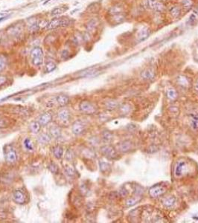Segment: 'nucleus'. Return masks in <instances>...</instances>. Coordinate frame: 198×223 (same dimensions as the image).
<instances>
[{"instance_id":"f8f14e48","label":"nucleus","mask_w":198,"mask_h":223,"mask_svg":"<svg viewBox=\"0 0 198 223\" xmlns=\"http://www.w3.org/2000/svg\"><path fill=\"white\" fill-rule=\"evenodd\" d=\"M101 151L103 154L108 159H114L116 155V151L113 147L110 146H104L101 148Z\"/></svg>"},{"instance_id":"7ed1b4c3","label":"nucleus","mask_w":198,"mask_h":223,"mask_svg":"<svg viewBox=\"0 0 198 223\" xmlns=\"http://www.w3.org/2000/svg\"><path fill=\"white\" fill-rule=\"evenodd\" d=\"M188 172V165L185 160L177 161L175 165L174 174L177 177H182Z\"/></svg>"},{"instance_id":"c9c22d12","label":"nucleus","mask_w":198,"mask_h":223,"mask_svg":"<svg viewBox=\"0 0 198 223\" xmlns=\"http://www.w3.org/2000/svg\"><path fill=\"white\" fill-rule=\"evenodd\" d=\"M5 60L2 57H0V71H2V70H3L5 68Z\"/></svg>"},{"instance_id":"7c9ffc66","label":"nucleus","mask_w":198,"mask_h":223,"mask_svg":"<svg viewBox=\"0 0 198 223\" xmlns=\"http://www.w3.org/2000/svg\"><path fill=\"white\" fill-rule=\"evenodd\" d=\"M49 169L52 173H55V174H57V173L59 172V168L57 167V165H56L55 163H51L50 165H49Z\"/></svg>"},{"instance_id":"6e6552de","label":"nucleus","mask_w":198,"mask_h":223,"mask_svg":"<svg viewBox=\"0 0 198 223\" xmlns=\"http://www.w3.org/2000/svg\"><path fill=\"white\" fill-rule=\"evenodd\" d=\"M85 124L81 120L76 121L74 124H72V133L75 135H81L84 132L85 130Z\"/></svg>"},{"instance_id":"b1692460","label":"nucleus","mask_w":198,"mask_h":223,"mask_svg":"<svg viewBox=\"0 0 198 223\" xmlns=\"http://www.w3.org/2000/svg\"><path fill=\"white\" fill-rule=\"evenodd\" d=\"M110 14L114 16L119 15L122 13V8L120 7V6H114V7H113L110 9Z\"/></svg>"},{"instance_id":"72a5a7b5","label":"nucleus","mask_w":198,"mask_h":223,"mask_svg":"<svg viewBox=\"0 0 198 223\" xmlns=\"http://www.w3.org/2000/svg\"><path fill=\"white\" fill-rule=\"evenodd\" d=\"M117 106V103L115 101H108L107 103V108H109V109H114L116 106Z\"/></svg>"},{"instance_id":"4c0bfd02","label":"nucleus","mask_w":198,"mask_h":223,"mask_svg":"<svg viewBox=\"0 0 198 223\" xmlns=\"http://www.w3.org/2000/svg\"><path fill=\"white\" fill-rule=\"evenodd\" d=\"M194 89L198 92V79L197 80V81H196L195 84H194Z\"/></svg>"},{"instance_id":"f3484780","label":"nucleus","mask_w":198,"mask_h":223,"mask_svg":"<svg viewBox=\"0 0 198 223\" xmlns=\"http://www.w3.org/2000/svg\"><path fill=\"white\" fill-rule=\"evenodd\" d=\"M53 154L54 156L57 159H60L63 156V147L60 146H56L55 147L53 148Z\"/></svg>"},{"instance_id":"e433bc0d","label":"nucleus","mask_w":198,"mask_h":223,"mask_svg":"<svg viewBox=\"0 0 198 223\" xmlns=\"http://www.w3.org/2000/svg\"><path fill=\"white\" fill-rule=\"evenodd\" d=\"M6 77L5 76H0V86L4 85L6 83Z\"/></svg>"},{"instance_id":"f257e3e1","label":"nucleus","mask_w":198,"mask_h":223,"mask_svg":"<svg viewBox=\"0 0 198 223\" xmlns=\"http://www.w3.org/2000/svg\"><path fill=\"white\" fill-rule=\"evenodd\" d=\"M31 60L33 65L35 66H40L43 63V52L40 47H36L31 51Z\"/></svg>"},{"instance_id":"f704fd0d","label":"nucleus","mask_w":198,"mask_h":223,"mask_svg":"<svg viewBox=\"0 0 198 223\" xmlns=\"http://www.w3.org/2000/svg\"><path fill=\"white\" fill-rule=\"evenodd\" d=\"M73 159V153L71 150H68L66 152V159L69 162H70L71 160H72Z\"/></svg>"},{"instance_id":"2f4dec72","label":"nucleus","mask_w":198,"mask_h":223,"mask_svg":"<svg viewBox=\"0 0 198 223\" xmlns=\"http://www.w3.org/2000/svg\"><path fill=\"white\" fill-rule=\"evenodd\" d=\"M10 122L6 118H0V128H5L9 126Z\"/></svg>"},{"instance_id":"9d476101","label":"nucleus","mask_w":198,"mask_h":223,"mask_svg":"<svg viewBox=\"0 0 198 223\" xmlns=\"http://www.w3.org/2000/svg\"><path fill=\"white\" fill-rule=\"evenodd\" d=\"M165 188L163 187H162V186L155 185L150 189L149 193L151 197L156 198V197L160 196L162 194H163L165 193Z\"/></svg>"},{"instance_id":"dca6fc26","label":"nucleus","mask_w":198,"mask_h":223,"mask_svg":"<svg viewBox=\"0 0 198 223\" xmlns=\"http://www.w3.org/2000/svg\"><path fill=\"white\" fill-rule=\"evenodd\" d=\"M70 118V114L69 111L67 110L66 109H61L60 111L58 112V118L60 119V121L63 122H66L69 120Z\"/></svg>"},{"instance_id":"a211bd4d","label":"nucleus","mask_w":198,"mask_h":223,"mask_svg":"<svg viewBox=\"0 0 198 223\" xmlns=\"http://www.w3.org/2000/svg\"><path fill=\"white\" fill-rule=\"evenodd\" d=\"M41 125L38 121H33L29 125V129L33 133H38L40 130Z\"/></svg>"},{"instance_id":"a878e982","label":"nucleus","mask_w":198,"mask_h":223,"mask_svg":"<svg viewBox=\"0 0 198 223\" xmlns=\"http://www.w3.org/2000/svg\"><path fill=\"white\" fill-rule=\"evenodd\" d=\"M65 173H66L67 176H69V177H73V176L75 175V170L73 167L72 166H67L65 168Z\"/></svg>"},{"instance_id":"c85d7f7f","label":"nucleus","mask_w":198,"mask_h":223,"mask_svg":"<svg viewBox=\"0 0 198 223\" xmlns=\"http://www.w3.org/2000/svg\"><path fill=\"white\" fill-rule=\"evenodd\" d=\"M164 205H165V206L166 207H171L173 206L174 205L175 203V198L174 197H169V198L166 199L164 201Z\"/></svg>"},{"instance_id":"0eeeda50","label":"nucleus","mask_w":198,"mask_h":223,"mask_svg":"<svg viewBox=\"0 0 198 223\" xmlns=\"http://www.w3.org/2000/svg\"><path fill=\"white\" fill-rule=\"evenodd\" d=\"M13 199L17 204L22 205L26 202V196L22 190H16L13 193Z\"/></svg>"},{"instance_id":"412c9836","label":"nucleus","mask_w":198,"mask_h":223,"mask_svg":"<svg viewBox=\"0 0 198 223\" xmlns=\"http://www.w3.org/2000/svg\"><path fill=\"white\" fill-rule=\"evenodd\" d=\"M170 14L174 18H177V17H180V14H181V10H180V8L179 6H173L170 8Z\"/></svg>"},{"instance_id":"9b49d317","label":"nucleus","mask_w":198,"mask_h":223,"mask_svg":"<svg viewBox=\"0 0 198 223\" xmlns=\"http://www.w3.org/2000/svg\"><path fill=\"white\" fill-rule=\"evenodd\" d=\"M52 116L49 112H45L41 115L38 118V122L41 126H46L52 121Z\"/></svg>"},{"instance_id":"cd10ccee","label":"nucleus","mask_w":198,"mask_h":223,"mask_svg":"<svg viewBox=\"0 0 198 223\" xmlns=\"http://www.w3.org/2000/svg\"><path fill=\"white\" fill-rule=\"evenodd\" d=\"M168 98L171 100H175L177 97V93L176 90H174V89H170L168 90L167 92Z\"/></svg>"},{"instance_id":"5701e85b","label":"nucleus","mask_w":198,"mask_h":223,"mask_svg":"<svg viewBox=\"0 0 198 223\" xmlns=\"http://www.w3.org/2000/svg\"><path fill=\"white\" fill-rule=\"evenodd\" d=\"M24 146H25V147L28 150H30V151L34 150L33 143L30 138H25V141H24Z\"/></svg>"},{"instance_id":"20e7f679","label":"nucleus","mask_w":198,"mask_h":223,"mask_svg":"<svg viewBox=\"0 0 198 223\" xmlns=\"http://www.w3.org/2000/svg\"><path fill=\"white\" fill-rule=\"evenodd\" d=\"M4 154L5 161L8 163H14L17 161V152L11 144H8L5 146Z\"/></svg>"},{"instance_id":"4be33fe9","label":"nucleus","mask_w":198,"mask_h":223,"mask_svg":"<svg viewBox=\"0 0 198 223\" xmlns=\"http://www.w3.org/2000/svg\"><path fill=\"white\" fill-rule=\"evenodd\" d=\"M177 81H178V83L183 87H187L189 85L188 79L184 76H180L177 78Z\"/></svg>"},{"instance_id":"f03ea898","label":"nucleus","mask_w":198,"mask_h":223,"mask_svg":"<svg viewBox=\"0 0 198 223\" xmlns=\"http://www.w3.org/2000/svg\"><path fill=\"white\" fill-rule=\"evenodd\" d=\"M70 23V20L66 17H60V18H55L48 24L46 28L49 30L55 29V28H60V27L66 26Z\"/></svg>"},{"instance_id":"473e14b6","label":"nucleus","mask_w":198,"mask_h":223,"mask_svg":"<svg viewBox=\"0 0 198 223\" xmlns=\"http://www.w3.org/2000/svg\"><path fill=\"white\" fill-rule=\"evenodd\" d=\"M130 146H131V145H130V143L124 142L121 144V146H120V149H121V151H123V152H125V151L130 149Z\"/></svg>"},{"instance_id":"bb28decb","label":"nucleus","mask_w":198,"mask_h":223,"mask_svg":"<svg viewBox=\"0 0 198 223\" xmlns=\"http://www.w3.org/2000/svg\"><path fill=\"white\" fill-rule=\"evenodd\" d=\"M198 18V14L197 13V11H194L192 13L191 16H190L189 19H188V22L190 24V25H193V24L197 22Z\"/></svg>"},{"instance_id":"6ab92c4d","label":"nucleus","mask_w":198,"mask_h":223,"mask_svg":"<svg viewBox=\"0 0 198 223\" xmlns=\"http://www.w3.org/2000/svg\"><path fill=\"white\" fill-rule=\"evenodd\" d=\"M51 140V137L50 135H48L46 133H42L39 137H38V141L39 143L42 144H48V143Z\"/></svg>"},{"instance_id":"393cba45","label":"nucleus","mask_w":198,"mask_h":223,"mask_svg":"<svg viewBox=\"0 0 198 223\" xmlns=\"http://www.w3.org/2000/svg\"><path fill=\"white\" fill-rule=\"evenodd\" d=\"M193 1L192 0H183L182 1V5H183V8H184L186 10H190L191 8L193 7Z\"/></svg>"},{"instance_id":"423d86ee","label":"nucleus","mask_w":198,"mask_h":223,"mask_svg":"<svg viewBox=\"0 0 198 223\" xmlns=\"http://www.w3.org/2000/svg\"><path fill=\"white\" fill-rule=\"evenodd\" d=\"M79 108L80 110L82 112L88 115L93 114L96 111L95 106L88 100H84V101L81 102L79 105Z\"/></svg>"},{"instance_id":"4468645a","label":"nucleus","mask_w":198,"mask_h":223,"mask_svg":"<svg viewBox=\"0 0 198 223\" xmlns=\"http://www.w3.org/2000/svg\"><path fill=\"white\" fill-rule=\"evenodd\" d=\"M56 101L60 106H65L69 103V98L65 95H60L56 97Z\"/></svg>"},{"instance_id":"39448f33","label":"nucleus","mask_w":198,"mask_h":223,"mask_svg":"<svg viewBox=\"0 0 198 223\" xmlns=\"http://www.w3.org/2000/svg\"><path fill=\"white\" fill-rule=\"evenodd\" d=\"M146 5L148 8L156 12H162L165 10V5L159 0H147Z\"/></svg>"},{"instance_id":"1a4fd4ad","label":"nucleus","mask_w":198,"mask_h":223,"mask_svg":"<svg viewBox=\"0 0 198 223\" xmlns=\"http://www.w3.org/2000/svg\"><path fill=\"white\" fill-rule=\"evenodd\" d=\"M150 34H151V31H150L149 28H147V27H143L137 33V40L139 41V42H143L144 40L149 37Z\"/></svg>"},{"instance_id":"ddd939ff","label":"nucleus","mask_w":198,"mask_h":223,"mask_svg":"<svg viewBox=\"0 0 198 223\" xmlns=\"http://www.w3.org/2000/svg\"><path fill=\"white\" fill-rule=\"evenodd\" d=\"M141 76L144 80H154L155 78V72L154 70L151 69V68H147V69L142 71Z\"/></svg>"},{"instance_id":"aec40b11","label":"nucleus","mask_w":198,"mask_h":223,"mask_svg":"<svg viewBox=\"0 0 198 223\" xmlns=\"http://www.w3.org/2000/svg\"><path fill=\"white\" fill-rule=\"evenodd\" d=\"M50 134L53 138H60L61 135V131L58 127H52L50 128Z\"/></svg>"},{"instance_id":"c756f323","label":"nucleus","mask_w":198,"mask_h":223,"mask_svg":"<svg viewBox=\"0 0 198 223\" xmlns=\"http://www.w3.org/2000/svg\"><path fill=\"white\" fill-rule=\"evenodd\" d=\"M55 68H56V65L55 63H53V62L50 61V62H48V63H46V69L47 72H51V71H54V70L55 69Z\"/></svg>"},{"instance_id":"2eb2a0df","label":"nucleus","mask_w":198,"mask_h":223,"mask_svg":"<svg viewBox=\"0 0 198 223\" xmlns=\"http://www.w3.org/2000/svg\"><path fill=\"white\" fill-rule=\"evenodd\" d=\"M190 124L194 130H198V112L191 113L190 115Z\"/></svg>"}]
</instances>
